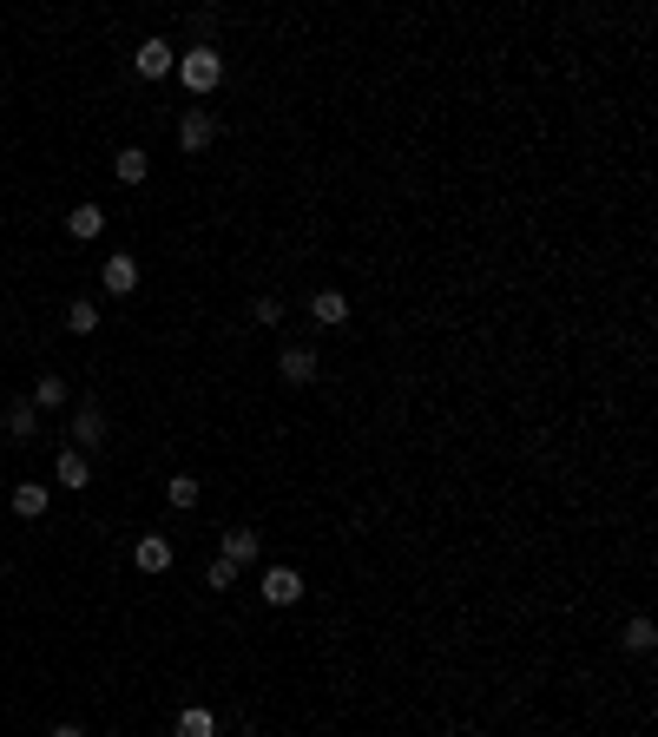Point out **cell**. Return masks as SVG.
I'll return each mask as SVG.
<instances>
[{
  "mask_svg": "<svg viewBox=\"0 0 658 737\" xmlns=\"http://www.w3.org/2000/svg\"><path fill=\"white\" fill-rule=\"evenodd\" d=\"M178 79H185L191 93H211V86L224 79V60H218V53H211V47L198 40L191 53H178Z\"/></svg>",
  "mask_w": 658,
  "mask_h": 737,
  "instance_id": "cell-1",
  "label": "cell"
},
{
  "mask_svg": "<svg viewBox=\"0 0 658 737\" xmlns=\"http://www.w3.org/2000/svg\"><path fill=\"white\" fill-rule=\"evenodd\" d=\"M264 599H270V606H297V599H303V573H297V566H264Z\"/></svg>",
  "mask_w": 658,
  "mask_h": 737,
  "instance_id": "cell-2",
  "label": "cell"
},
{
  "mask_svg": "<svg viewBox=\"0 0 658 737\" xmlns=\"http://www.w3.org/2000/svg\"><path fill=\"white\" fill-rule=\"evenodd\" d=\"M218 139V119H211V112H198L191 106L185 119H178V145H185V152H204V145Z\"/></svg>",
  "mask_w": 658,
  "mask_h": 737,
  "instance_id": "cell-3",
  "label": "cell"
},
{
  "mask_svg": "<svg viewBox=\"0 0 658 737\" xmlns=\"http://www.w3.org/2000/svg\"><path fill=\"white\" fill-rule=\"evenodd\" d=\"M132 66H139V79H165V73L178 66V53L165 47V40H145V47L132 53Z\"/></svg>",
  "mask_w": 658,
  "mask_h": 737,
  "instance_id": "cell-4",
  "label": "cell"
},
{
  "mask_svg": "<svg viewBox=\"0 0 658 737\" xmlns=\"http://www.w3.org/2000/svg\"><path fill=\"white\" fill-rule=\"evenodd\" d=\"M310 316L323 323V330H343V323H349V297H343V290H316V297H310Z\"/></svg>",
  "mask_w": 658,
  "mask_h": 737,
  "instance_id": "cell-5",
  "label": "cell"
},
{
  "mask_svg": "<svg viewBox=\"0 0 658 737\" xmlns=\"http://www.w3.org/2000/svg\"><path fill=\"white\" fill-rule=\"evenodd\" d=\"M106 290L112 297H132V290H139V257H106Z\"/></svg>",
  "mask_w": 658,
  "mask_h": 737,
  "instance_id": "cell-6",
  "label": "cell"
},
{
  "mask_svg": "<svg viewBox=\"0 0 658 737\" xmlns=\"http://www.w3.org/2000/svg\"><path fill=\"white\" fill-rule=\"evenodd\" d=\"M99 441H106V415H99V408L86 402V408L73 415V448L86 455V448H99Z\"/></svg>",
  "mask_w": 658,
  "mask_h": 737,
  "instance_id": "cell-7",
  "label": "cell"
},
{
  "mask_svg": "<svg viewBox=\"0 0 658 737\" xmlns=\"http://www.w3.org/2000/svg\"><path fill=\"white\" fill-rule=\"evenodd\" d=\"M277 376L290 382V389H303V382L316 376V349H283V356H277Z\"/></svg>",
  "mask_w": 658,
  "mask_h": 737,
  "instance_id": "cell-8",
  "label": "cell"
},
{
  "mask_svg": "<svg viewBox=\"0 0 658 737\" xmlns=\"http://www.w3.org/2000/svg\"><path fill=\"white\" fill-rule=\"evenodd\" d=\"M257 547H264V540H257L251 527H224V553H218V560H231V566H251V560H257Z\"/></svg>",
  "mask_w": 658,
  "mask_h": 737,
  "instance_id": "cell-9",
  "label": "cell"
},
{
  "mask_svg": "<svg viewBox=\"0 0 658 737\" xmlns=\"http://www.w3.org/2000/svg\"><path fill=\"white\" fill-rule=\"evenodd\" d=\"M132 566H139V573H165V566H172V540L145 534L139 547H132Z\"/></svg>",
  "mask_w": 658,
  "mask_h": 737,
  "instance_id": "cell-10",
  "label": "cell"
},
{
  "mask_svg": "<svg viewBox=\"0 0 658 737\" xmlns=\"http://www.w3.org/2000/svg\"><path fill=\"white\" fill-rule=\"evenodd\" d=\"M47 501H53V494H47L40 481H20V487H14V514H20V520H40V514H47Z\"/></svg>",
  "mask_w": 658,
  "mask_h": 737,
  "instance_id": "cell-11",
  "label": "cell"
},
{
  "mask_svg": "<svg viewBox=\"0 0 658 737\" xmlns=\"http://www.w3.org/2000/svg\"><path fill=\"white\" fill-rule=\"evenodd\" d=\"M33 428H40V408L20 395V402H7V435L14 441H33Z\"/></svg>",
  "mask_w": 658,
  "mask_h": 737,
  "instance_id": "cell-12",
  "label": "cell"
},
{
  "mask_svg": "<svg viewBox=\"0 0 658 737\" xmlns=\"http://www.w3.org/2000/svg\"><path fill=\"white\" fill-rule=\"evenodd\" d=\"M53 474H60V487H86V481H93V468H86V455H79V448H60Z\"/></svg>",
  "mask_w": 658,
  "mask_h": 737,
  "instance_id": "cell-13",
  "label": "cell"
},
{
  "mask_svg": "<svg viewBox=\"0 0 658 737\" xmlns=\"http://www.w3.org/2000/svg\"><path fill=\"white\" fill-rule=\"evenodd\" d=\"M172 737H218V718H211V711H204V705H191V711H178Z\"/></svg>",
  "mask_w": 658,
  "mask_h": 737,
  "instance_id": "cell-14",
  "label": "cell"
},
{
  "mask_svg": "<svg viewBox=\"0 0 658 737\" xmlns=\"http://www.w3.org/2000/svg\"><path fill=\"white\" fill-rule=\"evenodd\" d=\"M66 231H73V237H99V231H106V211H99V204H79V211H66Z\"/></svg>",
  "mask_w": 658,
  "mask_h": 737,
  "instance_id": "cell-15",
  "label": "cell"
},
{
  "mask_svg": "<svg viewBox=\"0 0 658 737\" xmlns=\"http://www.w3.org/2000/svg\"><path fill=\"white\" fill-rule=\"evenodd\" d=\"M27 402L40 408V415H53V408L66 402V382H60V376H40V382H33V395H27Z\"/></svg>",
  "mask_w": 658,
  "mask_h": 737,
  "instance_id": "cell-16",
  "label": "cell"
},
{
  "mask_svg": "<svg viewBox=\"0 0 658 737\" xmlns=\"http://www.w3.org/2000/svg\"><path fill=\"white\" fill-rule=\"evenodd\" d=\"M112 172H119V185H145V152H139V145H126Z\"/></svg>",
  "mask_w": 658,
  "mask_h": 737,
  "instance_id": "cell-17",
  "label": "cell"
},
{
  "mask_svg": "<svg viewBox=\"0 0 658 737\" xmlns=\"http://www.w3.org/2000/svg\"><path fill=\"white\" fill-rule=\"evenodd\" d=\"M626 645H632V652H652V645H658V632H652L645 612H632V619H626Z\"/></svg>",
  "mask_w": 658,
  "mask_h": 737,
  "instance_id": "cell-18",
  "label": "cell"
},
{
  "mask_svg": "<svg viewBox=\"0 0 658 737\" xmlns=\"http://www.w3.org/2000/svg\"><path fill=\"white\" fill-rule=\"evenodd\" d=\"M66 330H73V336H93V330H99V310H93L86 297H79L73 310H66Z\"/></svg>",
  "mask_w": 658,
  "mask_h": 737,
  "instance_id": "cell-19",
  "label": "cell"
},
{
  "mask_svg": "<svg viewBox=\"0 0 658 737\" xmlns=\"http://www.w3.org/2000/svg\"><path fill=\"white\" fill-rule=\"evenodd\" d=\"M165 501H172V507H198V481H191V474H172Z\"/></svg>",
  "mask_w": 658,
  "mask_h": 737,
  "instance_id": "cell-20",
  "label": "cell"
},
{
  "mask_svg": "<svg viewBox=\"0 0 658 737\" xmlns=\"http://www.w3.org/2000/svg\"><path fill=\"white\" fill-rule=\"evenodd\" d=\"M237 573H244V566H231V560H211V573H204V586H218V593H224V586H237Z\"/></svg>",
  "mask_w": 658,
  "mask_h": 737,
  "instance_id": "cell-21",
  "label": "cell"
},
{
  "mask_svg": "<svg viewBox=\"0 0 658 737\" xmlns=\"http://www.w3.org/2000/svg\"><path fill=\"white\" fill-rule=\"evenodd\" d=\"M251 323H264V330H270V323H283V303L277 297H257L251 303Z\"/></svg>",
  "mask_w": 658,
  "mask_h": 737,
  "instance_id": "cell-22",
  "label": "cell"
},
{
  "mask_svg": "<svg viewBox=\"0 0 658 737\" xmlns=\"http://www.w3.org/2000/svg\"><path fill=\"white\" fill-rule=\"evenodd\" d=\"M53 737H86V731H79V724H53Z\"/></svg>",
  "mask_w": 658,
  "mask_h": 737,
  "instance_id": "cell-23",
  "label": "cell"
}]
</instances>
